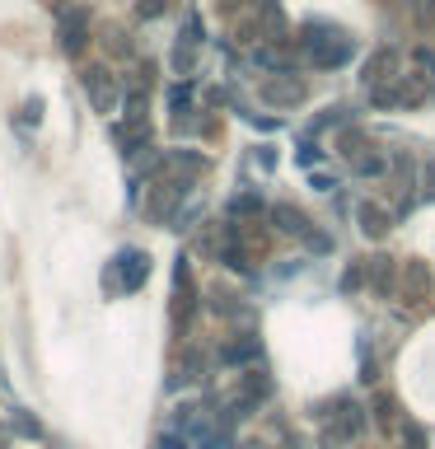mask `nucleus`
<instances>
[{
	"mask_svg": "<svg viewBox=\"0 0 435 449\" xmlns=\"http://www.w3.org/2000/svg\"><path fill=\"white\" fill-rule=\"evenodd\" d=\"M145 272H150V258H145V253H131V258H122V281H126V290H136L140 281H145Z\"/></svg>",
	"mask_w": 435,
	"mask_h": 449,
	"instance_id": "nucleus-1",
	"label": "nucleus"
},
{
	"mask_svg": "<svg viewBox=\"0 0 435 449\" xmlns=\"http://www.w3.org/2000/svg\"><path fill=\"white\" fill-rule=\"evenodd\" d=\"M300 84L295 80H272V84H267V98H272V103H300Z\"/></svg>",
	"mask_w": 435,
	"mask_h": 449,
	"instance_id": "nucleus-2",
	"label": "nucleus"
},
{
	"mask_svg": "<svg viewBox=\"0 0 435 449\" xmlns=\"http://www.w3.org/2000/svg\"><path fill=\"white\" fill-rule=\"evenodd\" d=\"M61 33H66V47L75 52V47L84 43V38H80V33H84V15H66L61 19Z\"/></svg>",
	"mask_w": 435,
	"mask_h": 449,
	"instance_id": "nucleus-3",
	"label": "nucleus"
},
{
	"mask_svg": "<svg viewBox=\"0 0 435 449\" xmlns=\"http://www.w3.org/2000/svg\"><path fill=\"white\" fill-rule=\"evenodd\" d=\"M253 356H258V341H234L230 351H225L230 365H244V360H253Z\"/></svg>",
	"mask_w": 435,
	"mask_h": 449,
	"instance_id": "nucleus-4",
	"label": "nucleus"
},
{
	"mask_svg": "<svg viewBox=\"0 0 435 449\" xmlns=\"http://www.w3.org/2000/svg\"><path fill=\"white\" fill-rule=\"evenodd\" d=\"M10 426H15L19 435H29V440H38V435H43V426H38L29 412H15V417H10Z\"/></svg>",
	"mask_w": 435,
	"mask_h": 449,
	"instance_id": "nucleus-5",
	"label": "nucleus"
},
{
	"mask_svg": "<svg viewBox=\"0 0 435 449\" xmlns=\"http://www.w3.org/2000/svg\"><path fill=\"white\" fill-rule=\"evenodd\" d=\"M277 220H281V230H290V234H300V230H304V220H300V211H295V206H277Z\"/></svg>",
	"mask_w": 435,
	"mask_h": 449,
	"instance_id": "nucleus-6",
	"label": "nucleus"
},
{
	"mask_svg": "<svg viewBox=\"0 0 435 449\" xmlns=\"http://www.w3.org/2000/svg\"><path fill=\"white\" fill-rule=\"evenodd\" d=\"M360 220H365L370 234H384V211H379V206H360Z\"/></svg>",
	"mask_w": 435,
	"mask_h": 449,
	"instance_id": "nucleus-7",
	"label": "nucleus"
},
{
	"mask_svg": "<svg viewBox=\"0 0 435 449\" xmlns=\"http://www.w3.org/2000/svg\"><path fill=\"white\" fill-rule=\"evenodd\" d=\"M403 440H407V449H426V431L421 426H403Z\"/></svg>",
	"mask_w": 435,
	"mask_h": 449,
	"instance_id": "nucleus-8",
	"label": "nucleus"
},
{
	"mask_svg": "<svg viewBox=\"0 0 435 449\" xmlns=\"http://www.w3.org/2000/svg\"><path fill=\"white\" fill-rule=\"evenodd\" d=\"M159 449H183V440L178 435H159Z\"/></svg>",
	"mask_w": 435,
	"mask_h": 449,
	"instance_id": "nucleus-9",
	"label": "nucleus"
},
{
	"mask_svg": "<svg viewBox=\"0 0 435 449\" xmlns=\"http://www.w3.org/2000/svg\"><path fill=\"white\" fill-rule=\"evenodd\" d=\"M159 10H164V0H145L140 5V15H159Z\"/></svg>",
	"mask_w": 435,
	"mask_h": 449,
	"instance_id": "nucleus-10",
	"label": "nucleus"
},
{
	"mask_svg": "<svg viewBox=\"0 0 435 449\" xmlns=\"http://www.w3.org/2000/svg\"><path fill=\"white\" fill-rule=\"evenodd\" d=\"M0 445H5V426H0Z\"/></svg>",
	"mask_w": 435,
	"mask_h": 449,
	"instance_id": "nucleus-11",
	"label": "nucleus"
}]
</instances>
